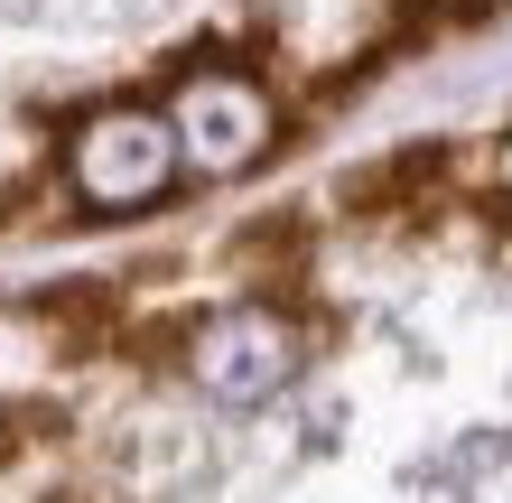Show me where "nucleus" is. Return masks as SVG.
Wrapping results in <instances>:
<instances>
[{"mask_svg": "<svg viewBox=\"0 0 512 503\" xmlns=\"http://www.w3.org/2000/svg\"><path fill=\"white\" fill-rule=\"evenodd\" d=\"M177 131L168 112L149 103H103L94 122L66 140V187L94 205V215H140V205H159L177 187Z\"/></svg>", "mask_w": 512, "mask_h": 503, "instance_id": "obj_1", "label": "nucleus"}, {"mask_svg": "<svg viewBox=\"0 0 512 503\" xmlns=\"http://www.w3.org/2000/svg\"><path fill=\"white\" fill-rule=\"evenodd\" d=\"M168 131H177V159L196 177H243L270 150V94L233 66H196L168 94Z\"/></svg>", "mask_w": 512, "mask_h": 503, "instance_id": "obj_2", "label": "nucleus"}, {"mask_svg": "<svg viewBox=\"0 0 512 503\" xmlns=\"http://www.w3.org/2000/svg\"><path fill=\"white\" fill-rule=\"evenodd\" d=\"M187 373H196L215 401H270V392L298 373V327H289L280 308L243 299V308L205 317V327L187 336Z\"/></svg>", "mask_w": 512, "mask_h": 503, "instance_id": "obj_3", "label": "nucleus"}, {"mask_svg": "<svg viewBox=\"0 0 512 503\" xmlns=\"http://www.w3.org/2000/svg\"><path fill=\"white\" fill-rule=\"evenodd\" d=\"M47 317L75 336V354H94V345H103V327L122 317V299H112L103 280H84V289H56V299H47Z\"/></svg>", "mask_w": 512, "mask_h": 503, "instance_id": "obj_4", "label": "nucleus"}, {"mask_svg": "<svg viewBox=\"0 0 512 503\" xmlns=\"http://www.w3.org/2000/svg\"><path fill=\"white\" fill-rule=\"evenodd\" d=\"M429 177H438V150H391L382 168H364V177H354V205H391V196H419V187H429Z\"/></svg>", "mask_w": 512, "mask_h": 503, "instance_id": "obj_5", "label": "nucleus"}, {"mask_svg": "<svg viewBox=\"0 0 512 503\" xmlns=\"http://www.w3.org/2000/svg\"><path fill=\"white\" fill-rule=\"evenodd\" d=\"M56 503H112V494H56Z\"/></svg>", "mask_w": 512, "mask_h": 503, "instance_id": "obj_6", "label": "nucleus"}]
</instances>
